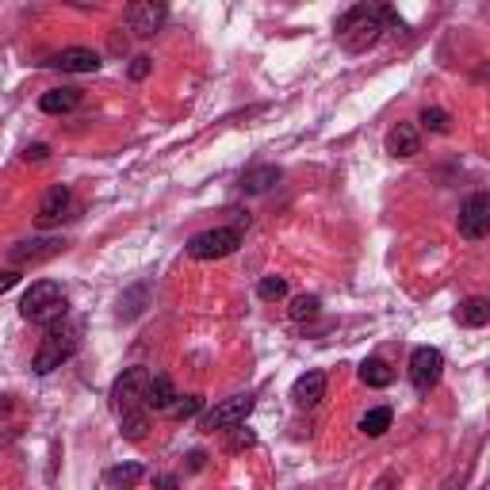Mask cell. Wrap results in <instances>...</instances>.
Returning <instances> with one entry per match:
<instances>
[{"label": "cell", "mask_w": 490, "mask_h": 490, "mask_svg": "<svg viewBox=\"0 0 490 490\" xmlns=\"http://www.w3.org/2000/svg\"><path fill=\"white\" fill-rule=\"evenodd\" d=\"M165 5H153V0H138V5L127 8V27L134 31L138 39H150V35H158L161 23H165Z\"/></svg>", "instance_id": "cell-9"}, {"label": "cell", "mask_w": 490, "mask_h": 490, "mask_svg": "<svg viewBox=\"0 0 490 490\" xmlns=\"http://www.w3.org/2000/svg\"><path fill=\"white\" fill-rule=\"evenodd\" d=\"M173 403H177V387H173V379H168V376H150L142 406H146V410H168Z\"/></svg>", "instance_id": "cell-14"}, {"label": "cell", "mask_w": 490, "mask_h": 490, "mask_svg": "<svg viewBox=\"0 0 490 490\" xmlns=\"http://www.w3.org/2000/svg\"><path fill=\"white\" fill-rule=\"evenodd\" d=\"M73 349H77V337H73V330L50 326V330H46V337H42L39 352H35V360H31V368H35L39 376L54 372V368H61V364H66V360L73 357Z\"/></svg>", "instance_id": "cell-4"}, {"label": "cell", "mask_w": 490, "mask_h": 490, "mask_svg": "<svg viewBox=\"0 0 490 490\" xmlns=\"http://www.w3.org/2000/svg\"><path fill=\"white\" fill-rule=\"evenodd\" d=\"M456 322H459V326H467V330L486 326V322H490V303H486V299H467V303L456 311Z\"/></svg>", "instance_id": "cell-17"}, {"label": "cell", "mask_w": 490, "mask_h": 490, "mask_svg": "<svg viewBox=\"0 0 490 490\" xmlns=\"http://www.w3.org/2000/svg\"><path fill=\"white\" fill-rule=\"evenodd\" d=\"M241 245V226H214V230H204L188 241V253L195 260H219V257H230Z\"/></svg>", "instance_id": "cell-3"}, {"label": "cell", "mask_w": 490, "mask_h": 490, "mask_svg": "<svg viewBox=\"0 0 490 490\" xmlns=\"http://www.w3.org/2000/svg\"><path fill=\"white\" fill-rule=\"evenodd\" d=\"M257 295L265 299V303L284 299V295H287V280H284V276H265V280L257 284Z\"/></svg>", "instance_id": "cell-23"}, {"label": "cell", "mask_w": 490, "mask_h": 490, "mask_svg": "<svg viewBox=\"0 0 490 490\" xmlns=\"http://www.w3.org/2000/svg\"><path fill=\"white\" fill-rule=\"evenodd\" d=\"M15 280H20V276H15V272H0V291H8Z\"/></svg>", "instance_id": "cell-32"}, {"label": "cell", "mask_w": 490, "mask_h": 490, "mask_svg": "<svg viewBox=\"0 0 490 490\" xmlns=\"http://www.w3.org/2000/svg\"><path fill=\"white\" fill-rule=\"evenodd\" d=\"M459 234L467 241H483L490 234V195L486 192H475L464 211H459Z\"/></svg>", "instance_id": "cell-8"}, {"label": "cell", "mask_w": 490, "mask_h": 490, "mask_svg": "<svg viewBox=\"0 0 490 490\" xmlns=\"http://www.w3.org/2000/svg\"><path fill=\"white\" fill-rule=\"evenodd\" d=\"M77 104H81V88H50L39 96V107L46 115H66Z\"/></svg>", "instance_id": "cell-15"}, {"label": "cell", "mask_w": 490, "mask_h": 490, "mask_svg": "<svg viewBox=\"0 0 490 490\" xmlns=\"http://www.w3.org/2000/svg\"><path fill=\"white\" fill-rule=\"evenodd\" d=\"M61 250V241H23V245H15L12 250V260L15 265H23V260H39V257H54Z\"/></svg>", "instance_id": "cell-19"}, {"label": "cell", "mask_w": 490, "mask_h": 490, "mask_svg": "<svg viewBox=\"0 0 490 490\" xmlns=\"http://www.w3.org/2000/svg\"><path fill=\"white\" fill-rule=\"evenodd\" d=\"M153 486H161V490H177V475H158V479H153Z\"/></svg>", "instance_id": "cell-30"}, {"label": "cell", "mask_w": 490, "mask_h": 490, "mask_svg": "<svg viewBox=\"0 0 490 490\" xmlns=\"http://www.w3.org/2000/svg\"><path fill=\"white\" fill-rule=\"evenodd\" d=\"M314 314H318V299L314 295H295V299H291V318H295V322H306Z\"/></svg>", "instance_id": "cell-26"}, {"label": "cell", "mask_w": 490, "mask_h": 490, "mask_svg": "<svg viewBox=\"0 0 490 490\" xmlns=\"http://www.w3.org/2000/svg\"><path fill=\"white\" fill-rule=\"evenodd\" d=\"M199 410H204V395H188V398H180V403L168 406V413H173L177 422H184V418H195Z\"/></svg>", "instance_id": "cell-24"}, {"label": "cell", "mask_w": 490, "mask_h": 490, "mask_svg": "<svg viewBox=\"0 0 490 490\" xmlns=\"http://www.w3.org/2000/svg\"><path fill=\"white\" fill-rule=\"evenodd\" d=\"M391 379H395V372H391V364H387V360L368 357V360L360 364V383H368V387H387Z\"/></svg>", "instance_id": "cell-18"}, {"label": "cell", "mask_w": 490, "mask_h": 490, "mask_svg": "<svg viewBox=\"0 0 490 490\" xmlns=\"http://www.w3.org/2000/svg\"><path fill=\"white\" fill-rule=\"evenodd\" d=\"M46 158H50V146H42V142L23 150V161H46Z\"/></svg>", "instance_id": "cell-29"}, {"label": "cell", "mask_w": 490, "mask_h": 490, "mask_svg": "<svg viewBox=\"0 0 490 490\" xmlns=\"http://www.w3.org/2000/svg\"><path fill=\"white\" fill-rule=\"evenodd\" d=\"M391 418H395V413H391L387 406L368 410L364 418H360V433H364V437H383V433H387V429H391Z\"/></svg>", "instance_id": "cell-20"}, {"label": "cell", "mask_w": 490, "mask_h": 490, "mask_svg": "<svg viewBox=\"0 0 490 490\" xmlns=\"http://www.w3.org/2000/svg\"><path fill=\"white\" fill-rule=\"evenodd\" d=\"M276 180H280V168H276V165L250 168V173L241 177V192H250V195H257V192H268Z\"/></svg>", "instance_id": "cell-16"}, {"label": "cell", "mask_w": 490, "mask_h": 490, "mask_svg": "<svg viewBox=\"0 0 490 490\" xmlns=\"http://www.w3.org/2000/svg\"><path fill=\"white\" fill-rule=\"evenodd\" d=\"M66 311H69L66 291H61V284H54V280L31 284L20 299V314L27 322H35V326H54V322L66 318Z\"/></svg>", "instance_id": "cell-2"}, {"label": "cell", "mask_w": 490, "mask_h": 490, "mask_svg": "<svg viewBox=\"0 0 490 490\" xmlns=\"http://www.w3.org/2000/svg\"><path fill=\"white\" fill-rule=\"evenodd\" d=\"M69 204H73V192L66 188V184H54V188L42 195V204H39V222H42V226L58 222L61 214L69 211Z\"/></svg>", "instance_id": "cell-13"}, {"label": "cell", "mask_w": 490, "mask_h": 490, "mask_svg": "<svg viewBox=\"0 0 490 490\" xmlns=\"http://www.w3.org/2000/svg\"><path fill=\"white\" fill-rule=\"evenodd\" d=\"M146 383H150L146 368H127V372L115 379V387H112V406H115L119 413L138 410V403L146 398Z\"/></svg>", "instance_id": "cell-6"}, {"label": "cell", "mask_w": 490, "mask_h": 490, "mask_svg": "<svg viewBox=\"0 0 490 490\" xmlns=\"http://www.w3.org/2000/svg\"><path fill=\"white\" fill-rule=\"evenodd\" d=\"M253 413V395H234L219 403L214 410H207L204 418H199V429L204 433H214V429H234V425H245V418Z\"/></svg>", "instance_id": "cell-5"}, {"label": "cell", "mask_w": 490, "mask_h": 490, "mask_svg": "<svg viewBox=\"0 0 490 490\" xmlns=\"http://www.w3.org/2000/svg\"><path fill=\"white\" fill-rule=\"evenodd\" d=\"M150 69H153V61H150L146 54H138V58L131 61V69H127V73H131V81H142V77H150Z\"/></svg>", "instance_id": "cell-28"}, {"label": "cell", "mask_w": 490, "mask_h": 490, "mask_svg": "<svg viewBox=\"0 0 490 490\" xmlns=\"http://www.w3.org/2000/svg\"><path fill=\"white\" fill-rule=\"evenodd\" d=\"M395 483H398V479H395V475L387 471V475H383V479H379V483H376L372 490H395Z\"/></svg>", "instance_id": "cell-31"}, {"label": "cell", "mask_w": 490, "mask_h": 490, "mask_svg": "<svg viewBox=\"0 0 490 490\" xmlns=\"http://www.w3.org/2000/svg\"><path fill=\"white\" fill-rule=\"evenodd\" d=\"M50 66H58L61 73H96L100 69V54L88 50V46H69V50L54 54Z\"/></svg>", "instance_id": "cell-10"}, {"label": "cell", "mask_w": 490, "mask_h": 490, "mask_svg": "<svg viewBox=\"0 0 490 490\" xmlns=\"http://www.w3.org/2000/svg\"><path fill=\"white\" fill-rule=\"evenodd\" d=\"M257 437H253V429H245V425H234L230 429V440H226V449L230 452H241V449H253Z\"/></svg>", "instance_id": "cell-27"}, {"label": "cell", "mask_w": 490, "mask_h": 490, "mask_svg": "<svg viewBox=\"0 0 490 490\" xmlns=\"http://www.w3.org/2000/svg\"><path fill=\"white\" fill-rule=\"evenodd\" d=\"M146 429H150V418H146L142 410L122 413V437H127V440H142V437H146Z\"/></svg>", "instance_id": "cell-22"}, {"label": "cell", "mask_w": 490, "mask_h": 490, "mask_svg": "<svg viewBox=\"0 0 490 490\" xmlns=\"http://www.w3.org/2000/svg\"><path fill=\"white\" fill-rule=\"evenodd\" d=\"M142 479H146V467L142 464H119V467L107 471V483L119 486V490H131V486H138Z\"/></svg>", "instance_id": "cell-21"}, {"label": "cell", "mask_w": 490, "mask_h": 490, "mask_svg": "<svg viewBox=\"0 0 490 490\" xmlns=\"http://www.w3.org/2000/svg\"><path fill=\"white\" fill-rule=\"evenodd\" d=\"M379 39H383L379 8L357 5V8H349L341 15V23H337V42H341V50H349V54H368Z\"/></svg>", "instance_id": "cell-1"}, {"label": "cell", "mask_w": 490, "mask_h": 490, "mask_svg": "<svg viewBox=\"0 0 490 490\" xmlns=\"http://www.w3.org/2000/svg\"><path fill=\"white\" fill-rule=\"evenodd\" d=\"M422 150V134L413 122H398V127L387 131V153L391 158H413Z\"/></svg>", "instance_id": "cell-12"}, {"label": "cell", "mask_w": 490, "mask_h": 490, "mask_svg": "<svg viewBox=\"0 0 490 490\" xmlns=\"http://www.w3.org/2000/svg\"><path fill=\"white\" fill-rule=\"evenodd\" d=\"M440 372H444L440 349H433V345L413 349V357H410V383H413V387H418V391H433L437 383H440Z\"/></svg>", "instance_id": "cell-7"}, {"label": "cell", "mask_w": 490, "mask_h": 490, "mask_svg": "<svg viewBox=\"0 0 490 490\" xmlns=\"http://www.w3.org/2000/svg\"><path fill=\"white\" fill-rule=\"evenodd\" d=\"M422 127L433 131V134H444L449 131V112H440V107H422Z\"/></svg>", "instance_id": "cell-25"}, {"label": "cell", "mask_w": 490, "mask_h": 490, "mask_svg": "<svg viewBox=\"0 0 490 490\" xmlns=\"http://www.w3.org/2000/svg\"><path fill=\"white\" fill-rule=\"evenodd\" d=\"M322 395H326V372H306L295 379V387H291V403L311 410L322 403Z\"/></svg>", "instance_id": "cell-11"}]
</instances>
